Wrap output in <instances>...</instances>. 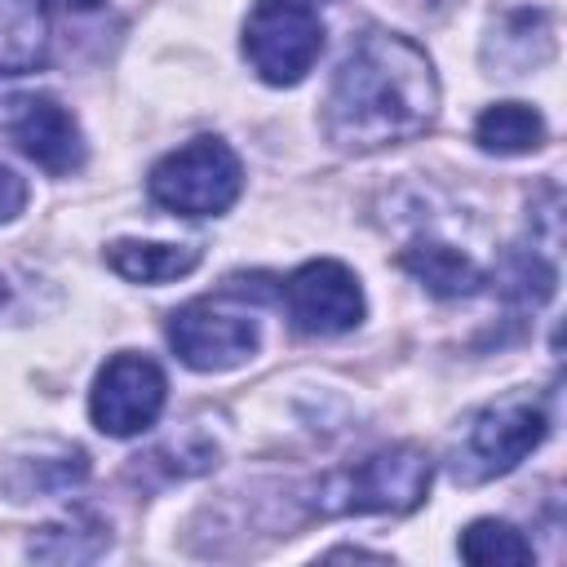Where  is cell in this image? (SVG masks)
Wrapping results in <instances>:
<instances>
[{
    "mask_svg": "<svg viewBox=\"0 0 567 567\" xmlns=\"http://www.w3.org/2000/svg\"><path fill=\"white\" fill-rule=\"evenodd\" d=\"M439 111V80L421 44L394 31H363L328 89L323 133L341 151H381L421 137Z\"/></svg>",
    "mask_w": 567,
    "mask_h": 567,
    "instance_id": "cell-1",
    "label": "cell"
},
{
    "mask_svg": "<svg viewBox=\"0 0 567 567\" xmlns=\"http://www.w3.org/2000/svg\"><path fill=\"white\" fill-rule=\"evenodd\" d=\"M434 465L430 452L416 443H394L381 447L354 465L332 470L315 487V509L323 518H346V514H412L425 492H430Z\"/></svg>",
    "mask_w": 567,
    "mask_h": 567,
    "instance_id": "cell-2",
    "label": "cell"
},
{
    "mask_svg": "<svg viewBox=\"0 0 567 567\" xmlns=\"http://www.w3.org/2000/svg\"><path fill=\"white\" fill-rule=\"evenodd\" d=\"M545 430H549V416L532 394H505V399L483 403L465 421L452 447V478L474 487V483L509 474L527 452L540 447Z\"/></svg>",
    "mask_w": 567,
    "mask_h": 567,
    "instance_id": "cell-3",
    "label": "cell"
},
{
    "mask_svg": "<svg viewBox=\"0 0 567 567\" xmlns=\"http://www.w3.org/2000/svg\"><path fill=\"white\" fill-rule=\"evenodd\" d=\"M146 190L177 217H221L244 190V164L221 137H195L151 168Z\"/></svg>",
    "mask_w": 567,
    "mask_h": 567,
    "instance_id": "cell-4",
    "label": "cell"
},
{
    "mask_svg": "<svg viewBox=\"0 0 567 567\" xmlns=\"http://www.w3.org/2000/svg\"><path fill=\"white\" fill-rule=\"evenodd\" d=\"M323 49L315 0H252L244 22V58L266 84H297Z\"/></svg>",
    "mask_w": 567,
    "mask_h": 567,
    "instance_id": "cell-5",
    "label": "cell"
},
{
    "mask_svg": "<svg viewBox=\"0 0 567 567\" xmlns=\"http://www.w3.org/2000/svg\"><path fill=\"white\" fill-rule=\"evenodd\" d=\"M257 319L239 306H226V292L213 297H195L186 306H177L168 315V346L177 350V359L195 372H226L239 368L244 359H252L257 350Z\"/></svg>",
    "mask_w": 567,
    "mask_h": 567,
    "instance_id": "cell-6",
    "label": "cell"
},
{
    "mask_svg": "<svg viewBox=\"0 0 567 567\" xmlns=\"http://www.w3.org/2000/svg\"><path fill=\"white\" fill-rule=\"evenodd\" d=\"M164 399H168V381H164L159 363L124 350V354L106 359V368L97 372L93 394H89V416L102 434L133 439L159 421Z\"/></svg>",
    "mask_w": 567,
    "mask_h": 567,
    "instance_id": "cell-7",
    "label": "cell"
},
{
    "mask_svg": "<svg viewBox=\"0 0 567 567\" xmlns=\"http://www.w3.org/2000/svg\"><path fill=\"white\" fill-rule=\"evenodd\" d=\"M279 297L288 310V323L301 337H337V332L359 328V319H363V288H359L354 270L332 257L297 266L288 275V284L279 288Z\"/></svg>",
    "mask_w": 567,
    "mask_h": 567,
    "instance_id": "cell-8",
    "label": "cell"
},
{
    "mask_svg": "<svg viewBox=\"0 0 567 567\" xmlns=\"http://www.w3.org/2000/svg\"><path fill=\"white\" fill-rule=\"evenodd\" d=\"M4 128H9L13 146H18L31 164H40L44 173H53V177H66V173H75V168L84 164L80 124H75V115H71L58 97H49V93L18 97L13 111H9V120H4Z\"/></svg>",
    "mask_w": 567,
    "mask_h": 567,
    "instance_id": "cell-9",
    "label": "cell"
},
{
    "mask_svg": "<svg viewBox=\"0 0 567 567\" xmlns=\"http://www.w3.org/2000/svg\"><path fill=\"white\" fill-rule=\"evenodd\" d=\"M89 474V461L80 447L66 443H35L31 456H9L4 470V492L13 501H31V496H62L71 492L80 478Z\"/></svg>",
    "mask_w": 567,
    "mask_h": 567,
    "instance_id": "cell-10",
    "label": "cell"
},
{
    "mask_svg": "<svg viewBox=\"0 0 567 567\" xmlns=\"http://www.w3.org/2000/svg\"><path fill=\"white\" fill-rule=\"evenodd\" d=\"M49 22L40 0H0V75H27L44 66Z\"/></svg>",
    "mask_w": 567,
    "mask_h": 567,
    "instance_id": "cell-11",
    "label": "cell"
},
{
    "mask_svg": "<svg viewBox=\"0 0 567 567\" xmlns=\"http://www.w3.org/2000/svg\"><path fill=\"white\" fill-rule=\"evenodd\" d=\"M106 266L128 284H168L199 266L195 244H142V239H115L106 244Z\"/></svg>",
    "mask_w": 567,
    "mask_h": 567,
    "instance_id": "cell-12",
    "label": "cell"
},
{
    "mask_svg": "<svg viewBox=\"0 0 567 567\" xmlns=\"http://www.w3.org/2000/svg\"><path fill=\"white\" fill-rule=\"evenodd\" d=\"M474 142L487 155H527V151H536L545 142V120L527 102H496V106H487L478 115Z\"/></svg>",
    "mask_w": 567,
    "mask_h": 567,
    "instance_id": "cell-13",
    "label": "cell"
},
{
    "mask_svg": "<svg viewBox=\"0 0 567 567\" xmlns=\"http://www.w3.org/2000/svg\"><path fill=\"white\" fill-rule=\"evenodd\" d=\"M403 270H412L434 297H470L483 284V270L452 244H416L399 257Z\"/></svg>",
    "mask_w": 567,
    "mask_h": 567,
    "instance_id": "cell-14",
    "label": "cell"
},
{
    "mask_svg": "<svg viewBox=\"0 0 567 567\" xmlns=\"http://www.w3.org/2000/svg\"><path fill=\"white\" fill-rule=\"evenodd\" d=\"M461 558L465 563H483V567H523L532 563V545L523 540L518 527L501 523V518H478L461 532Z\"/></svg>",
    "mask_w": 567,
    "mask_h": 567,
    "instance_id": "cell-15",
    "label": "cell"
},
{
    "mask_svg": "<svg viewBox=\"0 0 567 567\" xmlns=\"http://www.w3.org/2000/svg\"><path fill=\"white\" fill-rule=\"evenodd\" d=\"M505 288L523 301H545L554 292V270L536 257V252H514L509 270H505Z\"/></svg>",
    "mask_w": 567,
    "mask_h": 567,
    "instance_id": "cell-16",
    "label": "cell"
},
{
    "mask_svg": "<svg viewBox=\"0 0 567 567\" xmlns=\"http://www.w3.org/2000/svg\"><path fill=\"white\" fill-rule=\"evenodd\" d=\"M22 204H27V186H22V177H18L13 168L0 164V221H13V217L22 213Z\"/></svg>",
    "mask_w": 567,
    "mask_h": 567,
    "instance_id": "cell-17",
    "label": "cell"
},
{
    "mask_svg": "<svg viewBox=\"0 0 567 567\" xmlns=\"http://www.w3.org/2000/svg\"><path fill=\"white\" fill-rule=\"evenodd\" d=\"M53 4H62V9H97L102 0H53Z\"/></svg>",
    "mask_w": 567,
    "mask_h": 567,
    "instance_id": "cell-18",
    "label": "cell"
},
{
    "mask_svg": "<svg viewBox=\"0 0 567 567\" xmlns=\"http://www.w3.org/2000/svg\"><path fill=\"white\" fill-rule=\"evenodd\" d=\"M4 297H9V288H4V279H0V306H4Z\"/></svg>",
    "mask_w": 567,
    "mask_h": 567,
    "instance_id": "cell-19",
    "label": "cell"
}]
</instances>
